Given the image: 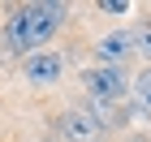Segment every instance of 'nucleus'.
<instances>
[{
    "instance_id": "nucleus-1",
    "label": "nucleus",
    "mask_w": 151,
    "mask_h": 142,
    "mask_svg": "<svg viewBox=\"0 0 151 142\" xmlns=\"http://www.w3.org/2000/svg\"><path fill=\"white\" fill-rule=\"evenodd\" d=\"M65 13H69L65 4H22V9L9 17V47L22 52V56L43 52V43L60 30Z\"/></svg>"
},
{
    "instance_id": "nucleus-2",
    "label": "nucleus",
    "mask_w": 151,
    "mask_h": 142,
    "mask_svg": "<svg viewBox=\"0 0 151 142\" xmlns=\"http://www.w3.org/2000/svg\"><path fill=\"white\" fill-rule=\"evenodd\" d=\"M60 133H65V142H108V129L86 112V108L60 112Z\"/></svg>"
},
{
    "instance_id": "nucleus-3",
    "label": "nucleus",
    "mask_w": 151,
    "mask_h": 142,
    "mask_svg": "<svg viewBox=\"0 0 151 142\" xmlns=\"http://www.w3.org/2000/svg\"><path fill=\"white\" fill-rule=\"evenodd\" d=\"M22 73L35 86H56L65 73V60H60V52H30V56H22Z\"/></svg>"
},
{
    "instance_id": "nucleus-4",
    "label": "nucleus",
    "mask_w": 151,
    "mask_h": 142,
    "mask_svg": "<svg viewBox=\"0 0 151 142\" xmlns=\"http://www.w3.org/2000/svg\"><path fill=\"white\" fill-rule=\"evenodd\" d=\"M138 52L134 47V30H108L99 43H95V60L104 65V69H121V60H129Z\"/></svg>"
},
{
    "instance_id": "nucleus-5",
    "label": "nucleus",
    "mask_w": 151,
    "mask_h": 142,
    "mask_svg": "<svg viewBox=\"0 0 151 142\" xmlns=\"http://www.w3.org/2000/svg\"><path fill=\"white\" fill-rule=\"evenodd\" d=\"M129 99H134V108L138 112H151V65L129 82Z\"/></svg>"
},
{
    "instance_id": "nucleus-6",
    "label": "nucleus",
    "mask_w": 151,
    "mask_h": 142,
    "mask_svg": "<svg viewBox=\"0 0 151 142\" xmlns=\"http://www.w3.org/2000/svg\"><path fill=\"white\" fill-rule=\"evenodd\" d=\"M134 47L151 60V22H138V26H134Z\"/></svg>"
},
{
    "instance_id": "nucleus-7",
    "label": "nucleus",
    "mask_w": 151,
    "mask_h": 142,
    "mask_svg": "<svg viewBox=\"0 0 151 142\" xmlns=\"http://www.w3.org/2000/svg\"><path fill=\"white\" fill-rule=\"evenodd\" d=\"M99 13H129L125 0H99Z\"/></svg>"
}]
</instances>
